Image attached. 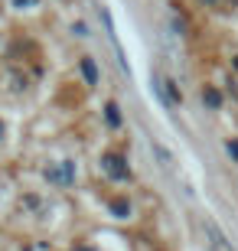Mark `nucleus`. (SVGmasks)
I'll return each instance as SVG.
<instances>
[{
    "label": "nucleus",
    "mask_w": 238,
    "mask_h": 251,
    "mask_svg": "<svg viewBox=\"0 0 238 251\" xmlns=\"http://www.w3.org/2000/svg\"><path fill=\"white\" fill-rule=\"evenodd\" d=\"M202 228H206V242H209L212 251H235V248H232V242L225 238V232L215 225V219H202Z\"/></svg>",
    "instance_id": "obj_1"
},
{
    "label": "nucleus",
    "mask_w": 238,
    "mask_h": 251,
    "mask_svg": "<svg viewBox=\"0 0 238 251\" xmlns=\"http://www.w3.org/2000/svg\"><path fill=\"white\" fill-rule=\"evenodd\" d=\"M154 82H157V92L163 95L166 104H180V101H183V98H180V92H176V82L170 78V75H163L160 69L154 72Z\"/></svg>",
    "instance_id": "obj_2"
},
{
    "label": "nucleus",
    "mask_w": 238,
    "mask_h": 251,
    "mask_svg": "<svg viewBox=\"0 0 238 251\" xmlns=\"http://www.w3.org/2000/svg\"><path fill=\"white\" fill-rule=\"evenodd\" d=\"M105 170H108L111 179H128V167H124V160H121L118 153H108V157H105Z\"/></svg>",
    "instance_id": "obj_3"
},
{
    "label": "nucleus",
    "mask_w": 238,
    "mask_h": 251,
    "mask_svg": "<svg viewBox=\"0 0 238 251\" xmlns=\"http://www.w3.org/2000/svg\"><path fill=\"white\" fill-rule=\"evenodd\" d=\"M150 150L157 153V160H160V167H163V170H173V157H170V150H166L160 140H150Z\"/></svg>",
    "instance_id": "obj_4"
},
{
    "label": "nucleus",
    "mask_w": 238,
    "mask_h": 251,
    "mask_svg": "<svg viewBox=\"0 0 238 251\" xmlns=\"http://www.w3.org/2000/svg\"><path fill=\"white\" fill-rule=\"evenodd\" d=\"M82 72H85V78H88V85H98V69H95L92 59H82Z\"/></svg>",
    "instance_id": "obj_5"
},
{
    "label": "nucleus",
    "mask_w": 238,
    "mask_h": 251,
    "mask_svg": "<svg viewBox=\"0 0 238 251\" xmlns=\"http://www.w3.org/2000/svg\"><path fill=\"white\" fill-rule=\"evenodd\" d=\"M202 101H206V104H212V108H219V101H222V98H219V92H212V88H209V92L202 95Z\"/></svg>",
    "instance_id": "obj_6"
},
{
    "label": "nucleus",
    "mask_w": 238,
    "mask_h": 251,
    "mask_svg": "<svg viewBox=\"0 0 238 251\" xmlns=\"http://www.w3.org/2000/svg\"><path fill=\"white\" fill-rule=\"evenodd\" d=\"M111 209H114V212H118V215H121V219H124V215H128V212H131V205H128V202H124V199H118V202L111 205Z\"/></svg>",
    "instance_id": "obj_7"
},
{
    "label": "nucleus",
    "mask_w": 238,
    "mask_h": 251,
    "mask_svg": "<svg viewBox=\"0 0 238 251\" xmlns=\"http://www.w3.org/2000/svg\"><path fill=\"white\" fill-rule=\"evenodd\" d=\"M108 121H111V124H121V114H118V104H108Z\"/></svg>",
    "instance_id": "obj_8"
},
{
    "label": "nucleus",
    "mask_w": 238,
    "mask_h": 251,
    "mask_svg": "<svg viewBox=\"0 0 238 251\" xmlns=\"http://www.w3.org/2000/svg\"><path fill=\"white\" fill-rule=\"evenodd\" d=\"M10 3H13L17 10H23V7H36L39 0H10Z\"/></svg>",
    "instance_id": "obj_9"
},
{
    "label": "nucleus",
    "mask_w": 238,
    "mask_h": 251,
    "mask_svg": "<svg viewBox=\"0 0 238 251\" xmlns=\"http://www.w3.org/2000/svg\"><path fill=\"white\" fill-rule=\"evenodd\" d=\"M229 153H232V157L238 160V144H229Z\"/></svg>",
    "instance_id": "obj_10"
}]
</instances>
